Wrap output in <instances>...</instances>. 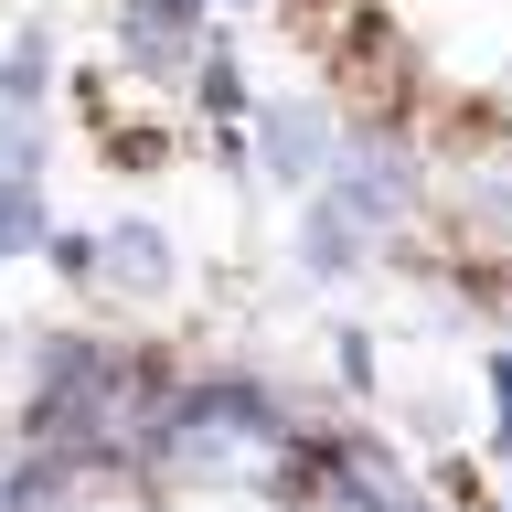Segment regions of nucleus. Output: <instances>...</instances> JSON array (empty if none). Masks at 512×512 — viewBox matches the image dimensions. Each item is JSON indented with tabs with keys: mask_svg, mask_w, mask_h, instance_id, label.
<instances>
[{
	"mask_svg": "<svg viewBox=\"0 0 512 512\" xmlns=\"http://www.w3.org/2000/svg\"><path fill=\"white\" fill-rule=\"evenodd\" d=\"M192 512H256V502H192Z\"/></svg>",
	"mask_w": 512,
	"mask_h": 512,
	"instance_id": "obj_1",
	"label": "nucleus"
}]
</instances>
